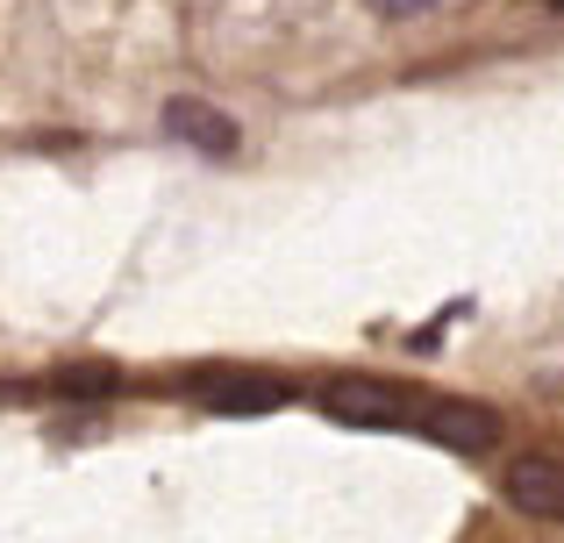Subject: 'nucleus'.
I'll return each instance as SVG.
<instances>
[{"instance_id":"obj_1","label":"nucleus","mask_w":564,"mask_h":543,"mask_svg":"<svg viewBox=\"0 0 564 543\" xmlns=\"http://www.w3.org/2000/svg\"><path fill=\"white\" fill-rule=\"evenodd\" d=\"M322 408H329L336 422H350V430H414V408L400 387H386V379H329L322 387Z\"/></svg>"},{"instance_id":"obj_2","label":"nucleus","mask_w":564,"mask_h":543,"mask_svg":"<svg viewBox=\"0 0 564 543\" xmlns=\"http://www.w3.org/2000/svg\"><path fill=\"white\" fill-rule=\"evenodd\" d=\"M414 430L443 450H465V458H486L500 444V415L486 401H422L414 408Z\"/></svg>"},{"instance_id":"obj_3","label":"nucleus","mask_w":564,"mask_h":543,"mask_svg":"<svg viewBox=\"0 0 564 543\" xmlns=\"http://www.w3.org/2000/svg\"><path fill=\"white\" fill-rule=\"evenodd\" d=\"M186 393L200 408H215V415H272V408L293 401V387L272 372H193Z\"/></svg>"},{"instance_id":"obj_4","label":"nucleus","mask_w":564,"mask_h":543,"mask_svg":"<svg viewBox=\"0 0 564 543\" xmlns=\"http://www.w3.org/2000/svg\"><path fill=\"white\" fill-rule=\"evenodd\" d=\"M165 137H180V143H193L200 158H236L243 151V129H236V115H221L215 100H193V94H180V100H165Z\"/></svg>"},{"instance_id":"obj_5","label":"nucleus","mask_w":564,"mask_h":543,"mask_svg":"<svg viewBox=\"0 0 564 543\" xmlns=\"http://www.w3.org/2000/svg\"><path fill=\"white\" fill-rule=\"evenodd\" d=\"M500 487H508V501L522 508V515L564 522V465H557V458H543V450H529V458H514L508 473H500Z\"/></svg>"},{"instance_id":"obj_6","label":"nucleus","mask_w":564,"mask_h":543,"mask_svg":"<svg viewBox=\"0 0 564 543\" xmlns=\"http://www.w3.org/2000/svg\"><path fill=\"white\" fill-rule=\"evenodd\" d=\"M365 8H372L379 22H414V14H436L443 0H365Z\"/></svg>"},{"instance_id":"obj_7","label":"nucleus","mask_w":564,"mask_h":543,"mask_svg":"<svg viewBox=\"0 0 564 543\" xmlns=\"http://www.w3.org/2000/svg\"><path fill=\"white\" fill-rule=\"evenodd\" d=\"M57 387H65V393H115L122 379H115V372H65Z\"/></svg>"},{"instance_id":"obj_8","label":"nucleus","mask_w":564,"mask_h":543,"mask_svg":"<svg viewBox=\"0 0 564 543\" xmlns=\"http://www.w3.org/2000/svg\"><path fill=\"white\" fill-rule=\"evenodd\" d=\"M557 8H564V0H557Z\"/></svg>"}]
</instances>
